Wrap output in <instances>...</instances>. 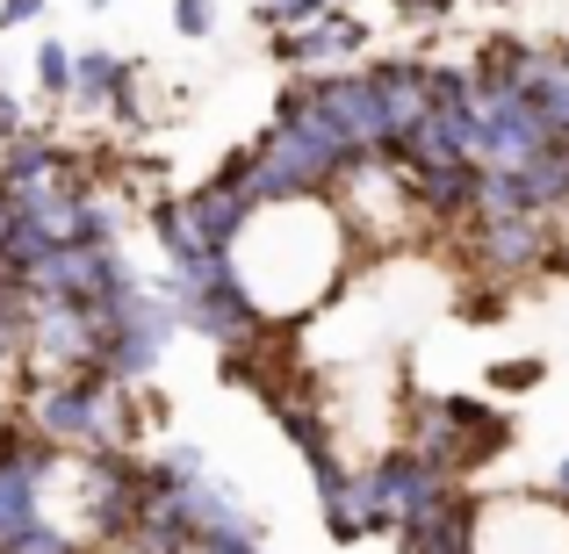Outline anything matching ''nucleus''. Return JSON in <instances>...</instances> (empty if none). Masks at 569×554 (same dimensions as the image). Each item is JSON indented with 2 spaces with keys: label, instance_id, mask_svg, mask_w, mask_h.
Instances as JSON below:
<instances>
[{
  "label": "nucleus",
  "instance_id": "obj_29",
  "mask_svg": "<svg viewBox=\"0 0 569 554\" xmlns=\"http://www.w3.org/2000/svg\"><path fill=\"white\" fill-rule=\"evenodd\" d=\"M562 209H569V202H562Z\"/></svg>",
  "mask_w": 569,
  "mask_h": 554
},
{
  "label": "nucleus",
  "instance_id": "obj_10",
  "mask_svg": "<svg viewBox=\"0 0 569 554\" xmlns=\"http://www.w3.org/2000/svg\"><path fill=\"white\" fill-rule=\"evenodd\" d=\"M361 37H368V29L353 22V14H325L318 29H296V37H281L274 51L289 58V66H318V58H347V51H361Z\"/></svg>",
  "mask_w": 569,
  "mask_h": 554
},
{
  "label": "nucleus",
  "instance_id": "obj_13",
  "mask_svg": "<svg viewBox=\"0 0 569 554\" xmlns=\"http://www.w3.org/2000/svg\"><path fill=\"white\" fill-rule=\"evenodd\" d=\"M37 303H43V295L29 289V281L0 274V361H14V353L37 339Z\"/></svg>",
  "mask_w": 569,
  "mask_h": 554
},
{
  "label": "nucleus",
  "instance_id": "obj_6",
  "mask_svg": "<svg viewBox=\"0 0 569 554\" xmlns=\"http://www.w3.org/2000/svg\"><path fill=\"white\" fill-rule=\"evenodd\" d=\"M403 181L426 209H440V216H461V209H483V167H403Z\"/></svg>",
  "mask_w": 569,
  "mask_h": 554
},
{
  "label": "nucleus",
  "instance_id": "obj_16",
  "mask_svg": "<svg viewBox=\"0 0 569 554\" xmlns=\"http://www.w3.org/2000/svg\"><path fill=\"white\" fill-rule=\"evenodd\" d=\"M152 231H159V245H167L173 260H188V252H202V231H194L188 202H181V209H173V202H159V209H152Z\"/></svg>",
  "mask_w": 569,
  "mask_h": 554
},
{
  "label": "nucleus",
  "instance_id": "obj_20",
  "mask_svg": "<svg viewBox=\"0 0 569 554\" xmlns=\"http://www.w3.org/2000/svg\"><path fill=\"white\" fill-rule=\"evenodd\" d=\"M490 382H498V389H533V382H541V361H498Z\"/></svg>",
  "mask_w": 569,
  "mask_h": 554
},
{
  "label": "nucleus",
  "instance_id": "obj_21",
  "mask_svg": "<svg viewBox=\"0 0 569 554\" xmlns=\"http://www.w3.org/2000/svg\"><path fill=\"white\" fill-rule=\"evenodd\" d=\"M318 8H332V0H260V14H274V22H310Z\"/></svg>",
  "mask_w": 569,
  "mask_h": 554
},
{
  "label": "nucleus",
  "instance_id": "obj_27",
  "mask_svg": "<svg viewBox=\"0 0 569 554\" xmlns=\"http://www.w3.org/2000/svg\"><path fill=\"white\" fill-rule=\"evenodd\" d=\"M562 490H569V461H562Z\"/></svg>",
  "mask_w": 569,
  "mask_h": 554
},
{
  "label": "nucleus",
  "instance_id": "obj_3",
  "mask_svg": "<svg viewBox=\"0 0 569 554\" xmlns=\"http://www.w3.org/2000/svg\"><path fill=\"white\" fill-rule=\"evenodd\" d=\"M368 483H376V497H382V518L389 526H411V518H426V512H440L447 497H455V490H447V469H432L426 454H389L376 475H368Z\"/></svg>",
  "mask_w": 569,
  "mask_h": 554
},
{
  "label": "nucleus",
  "instance_id": "obj_26",
  "mask_svg": "<svg viewBox=\"0 0 569 554\" xmlns=\"http://www.w3.org/2000/svg\"><path fill=\"white\" fill-rule=\"evenodd\" d=\"M8 223H14V194L0 188V238H8Z\"/></svg>",
  "mask_w": 569,
  "mask_h": 554
},
{
  "label": "nucleus",
  "instance_id": "obj_1",
  "mask_svg": "<svg viewBox=\"0 0 569 554\" xmlns=\"http://www.w3.org/2000/svg\"><path fill=\"white\" fill-rule=\"evenodd\" d=\"M29 346L43 353L51 367H101L109 361V318L87 303H58V295H43L37 303V339Z\"/></svg>",
  "mask_w": 569,
  "mask_h": 554
},
{
  "label": "nucleus",
  "instance_id": "obj_4",
  "mask_svg": "<svg viewBox=\"0 0 569 554\" xmlns=\"http://www.w3.org/2000/svg\"><path fill=\"white\" fill-rule=\"evenodd\" d=\"M101 382H51L37 403V425L51 440H101Z\"/></svg>",
  "mask_w": 569,
  "mask_h": 554
},
{
  "label": "nucleus",
  "instance_id": "obj_14",
  "mask_svg": "<svg viewBox=\"0 0 569 554\" xmlns=\"http://www.w3.org/2000/svg\"><path fill=\"white\" fill-rule=\"evenodd\" d=\"M519 188H527V209H548V202H569V152H541L519 167Z\"/></svg>",
  "mask_w": 569,
  "mask_h": 554
},
{
  "label": "nucleus",
  "instance_id": "obj_8",
  "mask_svg": "<svg viewBox=\"0 0 569 554\" xmlns=\"http://www.w3.org/2000/svg\"><path fill=\"white\" fill-rule=\"evenodd\" d=\"M469 533H476V504L447 497L440 512H426V518H411V526H403V554H476Z\"/></svg>",
  "mask_w": 569,
  "mask_h": 554
},
{
  "label": "nucleus",
  "instance_id": "obj_11",
  "mask_svg": "<svg viewBox=\"0 0 569 554\" xmlns=\"http://www.w3.org/2000/svg\"><path fill=\"white\" fill-rule=\"evenodd\" d=\"M483 260H490V266H505V274H519V266L548 260L541 223H533V216H498V223H483Z\"/></svg>",
  "mask_w": 569,
  "mask_h": 554
},
{
  "label": "nucleus",
  "instance_id": "obj_18",
  "mask_svg": "<svg viewBox=\"0 0 569 554\" xmlns=\"http://www.w3.org/2000/svg\"><path fill=\"white\" fill-rule=\"evenodd\" d=\"M123 87H130V72L116 58H101V51L80 58V94H123Z\"/></svg>",
  "mask_w": 569,
  "mask_h": 554
},
{
  "label": "nucleus",
  "instance_id": "obj_24",
  "mask_svg": "<svg viewBox=\"0 0 569 554\" xmlns=\"http://www.w3.org/2000/svg\"><path fill=\"white\" fill-rule=\"evenodd\" d=\"M14 130H22V109H14V101L0 94V152H8V144H14Z\"/></svg>",
  "mask_w": 569,
  "mask_h": 554
},
{
  "label": "nucleus",
  "instance_id": "obj_23",
  "mask_svg": "<svg viewBox=\"0 0 569 554\" xmlns=\"http://www.w3.org/2000/svg\"><path fill=\"white\" fill-rule=\"evenodd\" d=\"M37 8H43V0H0V29H8V22H37Z\"/></svg>",
  "mask_w": 569,
  "mask_h": 554
},
{
  "label": "nucleus",
  "instance_id": "obj_22",
  "mask_svg": "<svg viewBox=\"0 0 569 554\" xmlns=\"http://www.w3.org/2000/svg\"><path fill=\"white\" fill-rule=\"evenodd\" d=\"M14 554H72V547H66V541H58V533H51V526H37V533H29V541H22V547H14Z\"/></svg>",
  "mask_w": 569,
  "mask_h": 554
},
{
  "label": "nucleus",
  "instance_id": "obj_5",
  "mask_svg": "<svg viewBox=\"0 0 569 554\" xmlns=\"http://www.w3.org/2000/svg\"><path fill=\"white\" fill-rule=\"evenodd\" d=\"M188 216H194V231H202V245H217V252H231L238 238L252 231V216H260V202H252L246 188H231V181H217V188H202V194H188Z\"/></svg>",
  "mask_w": 569,
  "mask_h": 554
},
{
  "label": "nucleus",
  "instance_id": "obj_7",
  "mask_svg": "<svg viewBox=\"0 0 569 554\" xmlns=\"http://www.w3.org/2000/svg\"><path fill=\"white\" fill-rule=\"evenodd\" d=\"M376 80V94H382V115H389V144H403L418 123L432 115V94H426V72H411V66H376L368 72Z\"/></svg>",
  "mask_w": 569,
  "mask_h": 554
},
{
  "label": "nucleus",
  "instance_id": "obj_15",
  "mask_svg": "<svg viewBox=\"0 0 569 554\" xmlns=\"http://www.w3.org/2000/svg\"><path fill=\"white\" fill-rule=\"evenodd\" d=\"M51 173H58V152H51V144H29V138H14V144H8V194L43 188Z\"/></svg>",
  "mask_w": 569,
  "mask_h": 554
},
{
  "label": "nucleus",
  "instance_id": "obj_12",
  "mask_svg": "<svg viewBox=\"0 0 569 554\" xmlns=\"http://www.w3.org/2000/svg\"><path fill=\"white\" fill-rule=\"evenodd\" d=\"M37 483L43 475H29V469H0V554H14L43 526L37 518Z\"/></svg>",
  "mask_w": 569,
  "mask_h": 554
},
{
  "label": "nucleus",
  "instance_id": "obj_17",
  "mask_svg": "<svg viewBox=\"0 0 569 554\" xmlns=\"http://www.w3.org/2000/svg\"><path fill=\"white\" fill-rule=\"evenodd\" d=\"M37 80L51 87V94H66V87H80V58H72L66 43H43L37 51Z\"/></svg>",
  "mask_w": 569,
  "mask_h": 554
},
{
  "label": "nucleus",
  "instance_id": "obj_9",
  "mask_svg": "<svg viewBox=\"0 0 569 554\" xmlns=\"http://www.w3.org/2000/svg\"><path fill=\"white\" fill-rule=\"evenodd\" d=\"M325 526H332V541H361V533L389 526L376 483H368V475H347V483H332V490H325Z\"/></svg>",
  "mask_w": 569,
  "mask_h": 554
},
{
  "label": "nucleus",
  "instance_id": "obj_28",
  "mask_svg": "<svg viewBox=\"0 0 569 554\" xmlns=\"http://www.w3.org/2000/svg\"><path fill=\"white\" fill-rule=\"evenodd\" d=\"M332 8H339V0H332Z\"/></svg>",
  "mask_w": 569,
  "mask_h": 554
},
{
  "label": "nucleus",
  "instance_id": "obj_2",
  "mask_svg": "<svg viewBox=\"0 0 569 554\" xmlns=\"http://www.w3.org/2000/svg\"><path fill=\"white\" fill-rule=\"evenodd\" d=\"M318 109L347 130V144H353L361 167H368V159H389V115H382V94H376L368 72H339V80H325L318 87Z\"/></svg>",
  "mask_w": 569,
  "mask_h": 554
},
{
  "label": "nucleus",
  "instance_id": "obj_19",
  "mask_svg": "<svg viewBox=\"0 0 569 554\" xmlns=\"http://www.w3.org/2000/svg\"><path fill=\"white\" fill-rule=\"evenodd\" d=\"M173 29L181 37H209L217 29V0H173Z\"/></svg>",
  "mask_w": 569,
  "mask_h": 554
},
{
  "label": "nucleus",
  "instance_id": "obj_25",
  "mask_svg": "<svg viewBox=\"0 0 569 554\" xmlns=\"http://www.w3.org/2000/svg\"><path fill=\"white\" fill-rule=\"evenodd\" d=\"M397 8H411V14H447L455 0H397Z\"/></svg>",
  "mask_w": 569,
  "mask_h": 554
}]
</instances>
